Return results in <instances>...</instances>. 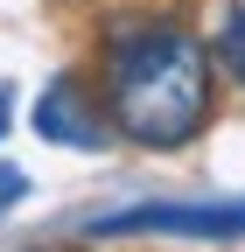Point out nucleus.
Wrapping results in <instances>:
<instances>
[{
  "instance_id": "nucleus-5",
  "label": "nucleus",
  "mask_w": 245,
  "mask_h": 252,
  "mask_svg": "<svg viewBox=\"0 0 245 252\" xmlns=\"http://www.w3.org/2000/svg\"><path fill=\"white\" fill-rule=\"evenodd\" d=\"M21 196H28V175L21 168H0V210H14Z\"/></svg>"
},
{
  "instance_id": "nucleus-2",
  "label": "nucleus",
  "mask_w": 245,
  "mask_h": 252,
  "mask_svg": "<svg viewBox=\"0 0 245 252\" xmlns=\"http://www.w3.org/2000/svg\"><path fill=\"white\" fill-rule=\"evenodd\" d=\"M91 238H126V231H168V238H245V203H140L119 217H91Z\"/></svg>"
},
{
  "instance_id": "nucleus-1",
  "label": "nucleus",
  "mask_w": 245,
  "mask_h": 252,
  "mask_svg": "<svg viewBox=\"0 0 245 252\" xmlns=\"http://www.w3.org/2000/svg\"><path fill=\"white\" fill-rule=\"evenodd\" d=\"M105 119L133 147H189L210 119V56L175 21H126L105 42Z\"/></svg>"
},
{
  "instance_id": "nucleus-6",
  "label": "nucleus",
  "mask_w": 245,
  "mask_h": 252,
  "mask_svg": "<svg viewBox=\"0 0 245 252\" xmlns=\"http://www.w3.org/2000/svg\"><path fill=\"white\" fill-rule=\"evenodd\" d=\"M7 105H14V91H7V84H0V133H7V119H14Z\"/></svg>"
},
{
  "instance_id": "nucleus-4",
  "label": "nucleus",
  "mask_w": 245,
  "mask_h": 252,
  "mask_svg": "<svg viewBox=\"0 0 245 252\" xmlns=\"http://www.w3.org/2000/svg\"><path fill=\"white\" fill-rule=\"evenodd\" d=\"M210 49H217V63L245 84V7H231V14H224V28H217V42H210Z\"/></svg>"
},
{
  "instance_id": "nucleus-3",
  "label": "nucleus",
  "mask_w": 245,
  "mask_h": 252,
  "mask_svg": "<svg viewBox=\"0 0 245 252\" xmlns=\"http://www.w3.org/2000/svg\"><path fill=\"white\" fill-rule=\"evenodd\" d=\"M35 133L42 140H63V147H105V119L84 105V84L77 77H56L35 98Z\"/></svg>"
}]
</instances>
